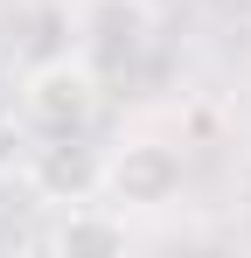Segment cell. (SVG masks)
Returning <instances> with one entry per match:
<instances>
[{
  "label": "cell",
  "instance_id": "1",
  "mask_svg": "<svg viewBox=\"0 0 251 258\" xmlns=\"http://www.w3.org/2000/svg\"><path fill=\"white\" fill-rule=\"evenodd\" d=\"M98 70L84 63V56H49L28 70V84H21V119L35 133H84V119L98 112Z\"/></svg>",
  "mask_w": 251,
  "mask_h": 258
},
{
  "label": "cell",
  "instance_id": "2",
  "mask_svg": "<svg viewBox=\"0 0 251 258\" xmlns=\"http://www.w3.org/2000/svg\"><path fill=\"white\" fill-rule=\"evenodd\" d=\"M119 210H167L181 196V154L161 140H126L119 154H105V188Z\"/></svg>",
  "mask_w": 251,
  "mask_h": 258
},
{
  "label": "cell",
  "instance_id": "3",
  "mask_svg": "<svg viewBox=\"0 0 251 258\" xmlns=\"http://www.w3.org/2000/svg\"><path fill=\"white\" fill-rule=\"evenodd\" d=\"M28 181L49 203H91L105 188V154L84 147L77 133H49V147H28Z\"/></svg>",
  "mask_w": 251,
  "mask_h": 258
},
{
  "label": "cell",
  "instance_id": "4",
  "mask_svg": "<svg viewBox=\"0 0 251 258\" xmlns=\"http://www.w3.org/2000/svg\"><path fill=\"white\" fill-rule=\"evenodd\" d=\"M147 28H154V21H147L140 0H98V7L84 14V49L77 56L98 77H105V70H126V63L147 49Z\"/></svg>",
  "mask_w": 251,
  "mask_h": 258
},
{
  "label": "cell",
  "instance_id": "5",
  "mask_svg": "<svg viewBox=\"0 0 251 258\" xmlns=\"http://www.w3.org/2000/svg\"><path fill=\"white\" fill-rule=\"evenodd\" d=\"M56 251H126L133 244V230H126V210L119 203H70V216L56 223V237H49Z\"/></svg>",
  "mask_w": 251,
  "mask_h": 258
},
{
  "label": "cell",
  "instance_id": "6",
  "mask_svg": "<svg viewBox=\"0 0 251 258\" xmlns=\"http://www.w3.org/2000/svg\"><path fill=\"white\" fill-rule=\"evenodd\" d=\"M21 168H28V133L14 119H0V174H21Z\"/></svg>",
  "mask_w": 251,
  "mask_h": 258
}]
</instances>
